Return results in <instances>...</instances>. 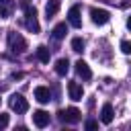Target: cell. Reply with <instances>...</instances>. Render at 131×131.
<instances>
[{"instance_id": "obj_1", "label": "cell", "mask_w": 131, "mask_h": 131, "mask_svg": "<svg viewBox=\"0 0 131 131\" xmlns=\"http://www.w3.org/2000/svg\"><path fill=\"white\" fill-rule=\"evenodd\" d=\"M23 10H25V27L31 31V33H39V20H37V8L31 6V4H23Z\"/></svg>"}, {"instance_id": "obj_2", "label": "cell", "mask_w": 131, "mask_h": 131, "mask_svg": "<svg viewBox=\"0 0 131 131\" xmlns=\"http://www.w3.org/2000/svg\"><path fill=\"white\" fill-rule=\"evenodd\" d=\"M8 49L14 51V53H25L27 51V39L16 33V31H10L8 33Z\"/></svg>"}, {"instance_id": "obj_3", "label": "cell", "mask_w": 131, "mask_h": 131, "mask_svg": "<svg viewBox=\"0 0 131 131\" xmlns=\"http://www.w3.org/2000/svg\"><path fill=\"white\" fill-rule=\"evenodd\" d=\"M8 106H10L16 115H23V113L29 111V102H27V98H25L23 94H12V96L8 98Z\"/></svg>"}, {"instance_id": "obj_4", "label": "cell", "mask_w": 131, "mask_h": 131, "mask_svg": "<svg viewBox=\"0 0 131 131\" xmlns=\"http://www.w3.org/2000/svg\"><path fill=\"white\" fill-rule=\"evenodd\" d=\"M57 115H59V119H61V121L72 123V125H74V123H78V121L82 119V113H80L76 106H70V108H66V111H59Z\"/></svg>"}, {"instance_id": "obj_5", "label": "cell", "mask_w": 131, "mask_h": 131, "mask_svg": "<svg viewBox=\"0 0 131 131\" xmlns=\"http://www.w3.org/2000/svg\"><path fill=\"white\" fill-rule=\"evenodd\" d=\"M90 18H92L94 25H104V23H108L111 14L104 8H90Z\"/></svg>"}, {"instance_id": "obj_6", "label": "cell", "mask_w": 131, "mask_h": 131, "mask_svg": "<svg viewBox=\"0 0 131 131\" xmlns=\"http://www.w3.org/2000/svg\"><path fill=\"white\" fill-rule=\"evenodd\" d=\"M68 23L74 27V29H80L82 27V18H80V6L76 4V6H72L70 10H68Z\"/></svg>"}, {"instance_id": "obj_7", "label": "cell", "mask_w": 131, "mask_h": 131, "mask_svg": "<svg viewBox=\"0 0 131 131\" xmlns=\"http://www.w3.org/2000/svg\"><path fill=\"white\" fill-rule=\"evenodd\" d=\"M33 123H35V127H39V129H43V127H47L49 125V113L47 111H35L33 113Z\"/></svg>"}, {"instance_id": "obj_8", "label": "cell", "mask_w": 131, "mask_h": 131, "mask_svg": "<svg viewBox=\"0 0 131 131\" xmlns=\"http://www.w3.org/2000/svg\"><path fill=\"white\" fill-rule=\"evenodd\" d=\"M35 100L41 102V104H47L51 100V90L47 86H37L35 88Z\"/></svg>"}, {"instance_id": "obj_9", "label": "cell", "mask_w": 131, "mask_h": 131, "mask_svg": "<svg viewBox=\"0 0 131 131\" xmlns=\"http://www.w3.org/2000/svg\"><path fill=\"white\" fill-rule=\"evenodd\" d=\"M76 72H78V76H80L82 80H90V78H92L90 66H88L84 59H78V61H76Z\"/></svg>"}, {"instance_id": "obj_10", "label": "cell", "mask_w": 131, "mask_h": 131, "mask_svg": "<svg viewBox=\"0 0 131 131\" xmlns=\"http://www.w3.org/2000/svg\"><path fill=\"white\" fill-rule=\"evenodd\" d=\"M68 94H70L72 100H82L84 90H82V86L78 82H68Z\"/></svg>"}, {"instance_id": "obj_11", "label": "cell", "mask_w": 131, "mask_h": 131, "mask_svg": "<svg viewBox=\"0 0 131 131\" xmlns=\"http://www.w3.org/2000/svg\"><path fill=\"white\" fill-rule=\"evenodd\" d=\"M113 117H115V113H113V104H102V108H100V121L104 123V125H108V123H113Z\"/></svg>"}, {"instance_id": "obj_12", "label": "cell", "mask_w": 131, "mask_h": 131, "mask_svg": "<svg viewBox=\"0 0 131 131\" xmlns=\"http://www.w3.org/2000/svg\"><path fill=\"white\" fill-rule=\"evenodd\" d=\"M12 10H14L12 0H0V16L2 18H10L12 16Z\"/></svg>"}, {"instance_id": "obj_13", "label": "cell", "mask_w": 131, "mask_h": 131, "mask_svg": "<svg viewBox=\"0 0 131 131\" xmlns=\"http://www.w3.org/2000/svg\"><path fill=\"white\" fill-rule=\"evenodd\" d=\"M68 70H70V61H68L66 57H61V59L55 61V74H57V76H66Z\"/></svg>"}, {"instance_id": "obj_14", "label": "cell", "mask_w": 131, "mask_h": 131, "mask_svg": "<svg viewBox=\"0 0 131 131\" xmlns=\"http://www.w3.org/2000/svg\"><path fill=\"white\" fill-rule=\"evenodd\" d=\"M57 10H59V0H49V2H47V6H45L47 20H49V18H53V16L57 14Z\"/></svg>"}, {"instance_id": "obj_15", "label": "cell", "mask_w": 131, "mask_h": 131, "mask_svg": "<svg viewBox=\"0 0 131 131\" xmlns=\"http://www.w3.org/2000/svg\"><path fill=\"white\" fill-rule=\"evenodd\" d=\"M49 47H45V45H39L37 47V59L41 61V63H49Z\"/></svg>"}, {"instance_id": "obj_16", "label": "cell", "mask_w": 131, "mask_h": 131, "mask_svg": "<svg viewBox=\"0 0 131 131\" xmlns=\"http://www.w3.org/2000/svg\"><path fill=\"white\" fill-rule=\"evenodd\" d=\"M66 33H68V25L66 23H59V25H55V29H53V39H63L66 37Z\"/></svg>"}, {"instance_id": "obj_17", "label": "cell", "mask_w": 131, "mask_h": 131, "mask_svg": "<svg viewBox=\"0 0 131 131\" xmlns=\"http://www.w3.org/2000/svg\"><path fill=\"white\" fill-rule=\"evenodd\" d=\"M72 49H74L76 53H82V51H84V41H82L80 37H74V39H72Z\"/></svg>"}, {"instance_id": "obj_18", "label": "cell", "mask_w": 131, "mask_h": 131, "mask_svg": "<svg viewBox=\"0 0 131 131\" xmlns=\"http://www.w3.org/2000/svg\"><path fill=\"white\" fill-rule=\"evenodd\" d=\"M121 51H123L125 55H129V53H131V41L123 39V41H121Z\"/></svg>"}, {"instance_id": "obj_19", "label": "cell", "mask_w": 131, "mask_h": 131, "mask_svg": "<svg viewBox=\"0 0 131 131\" xmlns=\"http://www.w3.org/2000/svg\"><path fill=\"white\" fill-rule=\"evenodd\" d=\"M106 2H108V4H115V6H119V8H127L131 0H106Z\"/></svg>"}, {"instance_id": "obj_20", "label": "cell", "mask_w": 131, "mask_h": 131, "mask_svg": "<svg viewBox=\"0 0 131 131\" xmlns=\"http://www.w3.org/2000/svg\"><path fill=\"white\" fill-rule=\"evenodd\" d=\"M8 121H10V117L6 113H0V129H6L8 127Z\"/></svg>"}, {"instance_id": "obj_21", "label": "cell", "mask_w": 131, "mask_h": 131, "mask_svg": "<svg viewBox=\"0 0 131 131\" xmlns=\"http://www.w3.org/2000/svg\"><path fill=\"white\" fill-rule=\"evenodd\" d=\"M84 127H86V129H88V131H92V129H96V127H98V121H94V119H88V121H86V125H84Z\"/></svg>"}, {"instance_id": "obj_22", "label": "cell", "mask_w": 131, "mask_h": 131, "mask_svg": "<svg viewBox=\"0 0 131 131\" xmlns=\"http://www.w3.org/2000/svg\"><path fill=\"white\" fill-rule=\"evenodd\" d=\"M12 78H14V80H18V78H23V74H20V72H14V74H12Z\"/></svg>"}, {"instance_id": "obj_23", "label": "cell", "mask_w": 131, "mask_h": 131, "mask_svg": "<svg viewBox=\"0 0 131 131\" xmlns=\"http://www.w3.org/2000/svg\"><path fill=\"white\" fill-rule=\"evenodd\" d=\"M127 29H131V16L127 18Z\"/></svg>"}]
</instances>
